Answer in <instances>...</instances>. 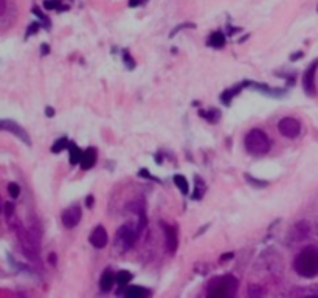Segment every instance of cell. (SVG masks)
<instances>
[{
    "label": "cell",
    "instance_id": "obj_31",
    "mask_svg": "<svg viewBox=\"0 0 318 298\" xmlns=\"http://www.w3.org/2000/svg\"><path fill=\"white\" fill-rule=\"evenodd\" d=\"M7 10V0H0V16H2Z\"/></svg>",
    "mask_w": 318,
    "mask_h": 298
},
{
    "label": "cell",
    "instance_id": "obj_35",
    "mask_svg": "<svg viewBox=\"0 0 318 298\" xmlns=\"http://www.w3.org/2000/svg\"><path fill=\"white\" fill-rule=\"evenodd\" d=\"M301 56H303V53H296V55H292V56H290V59H292V61H295V59H298V58H301Z\"/></svg>",
    "mask_w": 318,
    "mask_h": 298
},
{
    "label": "cell",
    "instance_id": "obj_18",
    "mask_svg": "<svg viewBox=\"0 0 318 298\" xmlns=\"http://www.w3.org/2000/svg\"><path fill=\"white\" fill-rule=\"evenodd\" d=\"M115 278H117V284L124 287L127 286L131 281H132V273L131 272H127V270H121L115 275Z\"/></svg>",
    "mask_w": 318,
    "mask_h": 298
},
{
    "label": "cell",
    "instance_id": "obj_36",
    "mask_svg": "<svg viewBox=\"0 0 318 298\" xmlns=\"http://www.w3.org/2000/svg\"><path fill=\"white\" fill-rule=\"evenodd\" d=\"M92 204H93V196H89L87 197V207H92Z\"/></svg>",
    "mask_w": 318,
    "mask_h": 298
},
{
    "label": "cell",
    "instance_id": "obj_6",
    "mask_svg": "<svg viewBox=\"0 0 318 298\" xmlns=\"http://www.w3.org/2000/svg\"><path fill=\"white\" fill-rule=\"evenodd\" d=\"M278 131L283 137H287V138H296L300 135L301 132V123L296 120V118H292V117H286V118H281L278 121Z\"/></svg>",
    "mask_w": 318,
    "mask_h": 298
},
{
    "label": "cell",
    "instance_id": "obj_2",
    "mask_svg": "<svg viewBox=\"0 0 318 298\" xmlns=\"http://www.w3.org/2000/svg\"><path fill=\"white\" fill-rule=\"evenodd\" d=\"M10 225H13L25 257L31 261H37L39 260V236H36L34 231L24 228L19 221H14V222L10 221Z\"/></svg>",
    "mask_w": 318,
    "mask_h": 298
},
{
    "label": "cell",
    "instance_id": "obj_27",
    "mask_svg": "<svg viewBox=\"0 0 318 298\" xmlns=\"http://www.w3.org/2000/svg\"><path fill=\"white\" fill-rule=\"evenodd\" d=\"M5 215H7V218L8 219H11L13 216H14V205L13 204H5Z\"/></svg>",
    "mask_w": 318,
    "mask_h": 298
},
{
    "label": "cell",
    "instance_id": "obj_7",
    "mask_svg": "<svg viewBox=\"0 0 318 298\" xmlns=\"http://www.w3.org/2000/svg\"><path fill=\"white\" fill-rule=\"evenodd\" d=\"M0 131L11 132V134H14L19 140H22L25 144L31 146V140H30L28 132H27L19 123H16V121H13V120H0Z\"/></svg>",
    "mask_w": 318,
    "mask_h": 298
},
{
    "label": "cell",
    "instance_id": "obj_19",
    "mask_svg": "<svg viewBox=\"0 0 318 298\" xmlns=\"http://www.w3.org/2000/svg\"><path fill=\"white\" fill-rule=\"evenodd\" d=\"M69 144H70V141L67 140V137H61V138H58V140L53 143V146H51V153H53V154H59L61 151H64V149H69Z\"/></svg>",
    "mask_w": 318,
    "mask_h": 298
},
{
    "label": "cell",
    "instance_id": "obj_30",
    "mask_svg": "<svg viewBox=\"0 0 318 298\" xmlns=\"http://www.w3.org/2000/svg\"><path fill=\"white\" fill-rule=\"evenodd\" d=\"M40 53H42V56H45L47 53H50V47L47 44H42L40 45Z\"/></svg>",
    "mask_w": 318,
    "mask_h": 298
},
{
    "label": "cell",
    "instance_id": "obj_1",
    "mask_svg": "<svg viewBox=\"0 0 318 298\" xmlns=\"http://www.w3.org/2000/svg\"><path fill=\"white\" fill-rule=\"evenodd\" d=\"M293 269L303 278H313L318 275V247H306L296 255Z\"/></svg>",
    "mask_w": 318,
    "mask_h": 298
},
{
    "label": "cell",
    "instance_id": "obj_10",
    "mask_svg": "<svg viewBox=\"0 0 318 298\" xmlns=\"http://www.w3.org/2000/svg\"><path fill=\"white\" fill-rule=\"evenodd\" d=\"M108 242H109V235L108 231H105V228L102 225L95 227L93 231L90 233V244L95 249H104L108 245Z\"/></svg>",
    "mask_w": 318,
    "mask_h": 298
},
{
    "label": "cell",
    "instance_id": "obj_17",
    "mask_svg": "<svg viewBox=\"0 0 318 298\" xmlns=\"http://www.w3.org/2000/svg\"><path fill=\"white\" fill-rule=\"evenodd\" d=\"M205 191H206V183L203 182L202 177H196V191H194V194H193V199L194 201H200L205 194Z\"/></svg>",
    "mask_w": 318,
    "mask_h": 298
},
{
    "label": "cell",
    "instance_id": "obj_23",
    "mask_svg": "<svg viewBox=\"0 0 318 298\" xmlns=\"http://www.w3.org/2000/svg\"><path fill=\"white\" fill-rule=\"evenodd\" d=\"M202 117H205L209 123H218V120L221 117V112L218 109H211V111H208V114L202 112Z\"/></svg>",
    "mask_w": 318,
    "mask_h": 298
},
{
    "label": "cell",
    "instance_id": "obj_22",
    "mask_svg": "<svg viewBox=\"0 0 318 298\" xmlns=\"http://www.w3.org/2000/svg\"><path fill=\"white\" fill-rule=\"evenodd\" d=\"M44 8L48 10V11H53V10H58V11H61V10H69V7L62 5L61 0H45V2H44Z\"/></svg>",
    "mask_w": 318,
    "mask_h": 298
},
{
    "label": "cell",
    "instance_id": "obj_13",
    "mask_svg": "<svg viewBox=\"0 0 318 298\" xmlns=\"http://www.w3.org/2000/svg\"><path fill=\"white\" fill-rule=\"evenodd\" d=\"M95 162H96V149L95 147H87L86 151L82 153V157H81V168L82 169H90L95 166Z\"/></svg>",
    "mask_w": 318,
    "mask_h": 298
},
{
    "label": "cell",
    "instance_id": "obj_15",
    "mask_svg": "<svg viewBox=\"0 0 318 298\" xmlns=\"http://www.w3.org/2000/svg\"><path fill=\"white\" fill-rule=\"evenodd\" d=\"M69 154H70V165H79L81 157H82V151L78 147L76 143L69 144Z\"/></svg>",
    "mask_w": 318,
    "mask_h": 298
},
{
    "label": "cell",
    "instance_id": "obj_14",
    "mask_svg": "<svg viewBox=\"0 0 318 298\" xmlns=\"http://www.w3.org/2000/svg\"><path fill=\"white\" fill-rule=\"evenodd\" d=\"M225 42H227L225 34L222 31H215L208 39V45L213 47V48H222L225 45Z\"/></svg>",
    "mask_w": 318,
    "mask_h": 298
},
{
    "label": "cell",
    "instance_id": "obj_9",
    "mask_svg": "<svg viewBox=\"0 0 318 298\" xmlns=\"http://www.w3.org/2000/svg\"><path fill=\"white\" fill-rule=\"evenodd\" d=\"M162 228L165 231V236H166V249L168 252L174 255L177 252V247H179V238H177V231L174 227L168 225L166 222H162Z\"/></svg>",
    "mask_w": 318,
    "mask_h": 298
},
{
    "label": "cell",
    "instance_id": "obj_37",
    "mask_svg": "<svg viewBox=\"0 0 318 298\" xmlns=\"http://www.w3.org/2000/svg\"><path fill=\"white\" fill-rule=\"evenodd\" d=\"M50 263L56 264V255H50Z\"/></svg>",
    "mask_w": 318,
    "mask_h": 298
},
{
    "label": "cell",
    "instance_id": "obj_25",
    "mask_svg": "<svg viewBox=\"0 0 318 298\" xmlns=\"http://www.w3.org/2000/svg\"><path fill=\"white\" fill-rule=\"evenodd\" d=\"M8 193L13 199H17L19 194H20V186L17 183H10L8 185Z\"/></svg>",
    "mask_w": 318,
    "mask_h": 298
},
{
    "label": "cell",
    "instance_id": "obj_21",
    "mask_svg": "<svg viewBox=\"0 0 318 298\" xmlns=\"http://www.w3.org/2000/svg\"><path fill=\"white\" fill-rule=\"evenodd\" d=\"M174 183H176V186L180 189V193H182V194H188L189 188H188V180L185 179V176L176 174V176H174Z\"/></svg>",
    "mask_w": 318,
    "mask_h": 298
},
{
    "label": "cell",
    "instance_id": "obj_8",
    "mask_svg": "<svg viewBox=\"0 0 318 298\" xmlns=\"http://www.w3.org/2000/svg\"><path fill=\"white\" fill-rule=\"evenodd\" d=\"M81 216H82V211H81V207L79 205H73V207H69L66 211L62 213V224L66 228H73L79 224L81 221Z\"/></svg>",
    "mask_w": 318,
    "mask_h": 298
},
{
    "label": "cell",
    "instance_id": "obj_28",
    "mask_svg": "<svg viewBox=\"0 0 318 298\" xmlns=\"http://www.w3.org/2000/svg\"><path fill=\"white\" fill-rule=\"evenodd\" d=\"M140 176H141V177H144V179H151V180L158 182V179H155L154 176H151V173L147 171V169H140Z\"/></svg>",
    "mask_w": 318,
    "mask_h": 298
},
{
    "label": "cell",
    "instance_id": "obj_26",
    "mask_svg": "<svg viewBox=\"0 0 318 298\" xmlns=\"http://www.w3.org/2000/svg\"><path fill=\"white\" fill-rule=\"evenodd\" d=\"M123 58H124V61H126V66H127V69H134L135 67V62H134V59L131 58V55L127 53V50H124L123 52Z\"/></svg>",
    "mask_w": 318,
    "mask_h": 298
},
{
    "label": "cell",
    "instance_id": "obj_12",
    "mask_svg": "<svg viewBox=\"0 0 318 298\" xmlns=\"http://www.w3.org/2000/svg\"><path fill=\"white\" fill-rule=\"evenodd\" d=\"M117 283L115 278V273L111 269H105L101 275V280H99V289L102 292H111V289L114 287V284Z\"/></svg>",
    "mask_w": 318,
    "mask_h": 298
},
{
    "label": "cell",
    "instance_id": "obj_16",
    "mask_svg": "<svg viewBox=\"0 0 318 298\" xmlns=\"http://www.w3.org/2000/svg\"><path fill=\"white\" fill-rule=\"evenodd\" d=\"M124 295L127 298H144L147 295V290L143 289L141 286H131V287H127Z\"/></svg>",
    "mask_w": 318,
    "mask_h": 298
},
{
    "label": "cell",
    "instance_id": "obj_33",
    "mask_svg": "<svg viewBox=\"0 0 318 298\" xmlns=\"http://www.w3.org/2000/svg\"><path fill=\"white\" fill-rule=\"evenodd\" d=\"M45 115H47V117H53V115H55V109H53V108H47V109H45Z\"/></svg>",
    "mask_w": 318,
    "mask_h": 298
},
{
    "label": "cell",
    "instance_id": "obj_11",
    "mask_svg": "<svg viewBox=\"0 0 318 298\" xmlns=\"http://www.w3.org/2000/svg\"><path fill=\"white\" fill-rule=\"evenodd\" d=\"M316 67H318V61H313L310 64V67L306 70L304 76H303V86H304L306 93H309V95H315V72H316Z\"/></svg>",
    "mask_w": 318,
    "mask_h": 298
},
{
    "label": "cell",
    "instance_id": "obj_5",
    "mask_svg": "<svg viewBox=\"0 0 318 298\" xmlns=\"http://www.w3.org/2000/svg\"><path fill=\"white\" fill-rule=\"evenodd\" d=\"M138 230L132 228L129 224H126L123 225L118 231H117V244L127 250V249H131L135 242H137V236H138Z\"/></svg>",
    "mask_w": 318,
    "mask_h": 298
},
{
    "label": "cell",
    "instance_id": "obj_24",
    "mask_svg": "<svg viewBox=\"0 0 318 298\" xmlns=\"http://www.w3.org/2000/svg\"><path fill=\"white\" fill-rule=\"evenodd\" d=\"M245 180L247 182H250L254 188H266L267 185H269V182H266V180H258V179H253L251 176H245Z\"/></svg>",
    "mask_w": 318,
    "mask_h": 298
},
{
    "label": "cell",
    "instance_id": "obj_34",
    "mask_svg": "<svg viewBox=\"0 0 318 298\" xmlns=\"http://www.w3.org/2000/svg\"><path fill=\"white\" fill-rule=\"evenodd\" d=\"M140 4H141V0H131V2H129V7L134 8V7H138Z\"/></svg>",
    "mask_w": 318,
    "mask_h": 298
},
{
    "label": "cell",
    "instance_id": "obj_38",
    "mask_svg": "<svg viewBox=\"0 0 318 298\" xmlns=\"http://www.w3.org/2000/svg\"><path fill=\"white\" fill-rule=\"evenodd\" d=\"M0 213H2V207H0Z\"/></svg>",
    "mask_w": 318,
    "mask_h": 298
},
{
    "label": "cell",
    "instance_id": "obj_4",
    "mask_svg": "<svg viewBox=\"0 0 318 298\" xmlns=\"http://www.w3.org/2000/svg\"><path fill=\"white\" fill-rule=\"evenodd\" d=\"M245 149L247 153L254 156V157H261L266 156L270 149V140L267 134L261 129H251L245 135Z\"/></svg>",
    "mask_w": 318,
    "mask_h": 298
},
{
    "label": "cell",
    "instance_id": "obj_32",
    "mask_svg": "<svg viewBox=\"0 0 318 298\" xmlns=\"http://www.w3.org/2000/svg\"><path fill=\"white\" fill-rule=\"evenodd\" d=\"M233 258V253H227V255H222L221 257V263L222 261H225V260H231Z\"/></svg>",
    "mask_w": 318,
    "mask_h": 298
},
{
    "label": "cell",
    "instance_id": "obj_29",
    "mask_svg": "<svg viewBox=\"0 0 318 298\" xmlns=\"http://www.w3.org/2000/svg\"><path fill=\"white\" fill-rule=\"evenodd\" d=\"M39 24L37 22H33L31 25H30V28H28V31H27V36H31V34H34V33H37V30H39Z\"/></svg>",
    "mask_w": 318,
    "mask_h": 298
},
{
    "label": "cell",
    "instance_id": "obj_3",
    "mask_svg": "<svg viewBox=\"0 0 318 298\" xmlns=\"http://www.w3.org/2000/svg\"><path fill=\"white\" fill-rule=\"evenodd\" d=\"M238 286H239L238 278H235V276L231 275H224V276L213 278L208 283L206 293L208 296H213V298H228L236 293Z\"/></svg>",
    "mask_w": 318,
    "mask_h": 298
},
{
    "label": "cell",
    "instance_id": "obj_20",
    "mask_svg": "<svg viewBox=\"0 0 318 298\" xmlns=\"http://www.w3.org/2000/svg\"><path fill=\"white\" fill-rule=\"evenodd\" d=\"M241 89H242L241 86H236V89L233 87V89H228V90H225V92L221 95V101H222L224 104H227V106H228V104H230V101L233 100V96H236V95L241 92Z\"/></svg>",
    "mask_w": 318,
    "mask_h": 298
}]
</instances>
